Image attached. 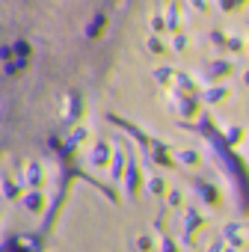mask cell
<instances>
[{"mask_svg":"<svg viewBox=\"0 0 249 252\" xmlns=\"http://www.w3.org/2000/svg\"><path fill=\"white\" fill-rule=\"evenodd\" d=\"M222 95H225V89H211V95H208V98H211V101H219Z\"/></svg>","mask_w":249,"mask_h":252,"instance_id":"obj_1","label":"cell"},{"mask_svg":"<svg viewBox=\"0 0 249 252\" xmlns=\"http://www.w3.org/2000/svg\"><path fill=\"white\" fill-rule=\"evenodd\" d=\"M175 48H178V51H184V48H187V39H184V36H178V39H175Z\"/></svg>","mask_w":249,"mask_h":252,"instance_id":"obj_2","label":"cell"},{"mask_svg":"<svg viewBox=\"0 0 249 252\" xmlns=\"http://www.w3.org/2000/svg\"><path fill=\"white\" fill-rule=\"evenodd\" d=\"M181 160H196V152H181Z\"/></svg>","mask_w":249,"mask_h":252,"instance_id":"obj_3","label":"cell"},{"mask_svg":"<svg viewBox=\"0 0 249 252\" xmlns=\"http://www.w3.org/2000/svg\"><path fill=\"white\" fill-rule=\"evenodd\" d=\"M237 3H240V0H222V6H225V9H228V6H237Z\"/></svg>","mask_w":249,"mask_h":252,"instance_id":"obj_4","label":"cell"}]
</instances>
